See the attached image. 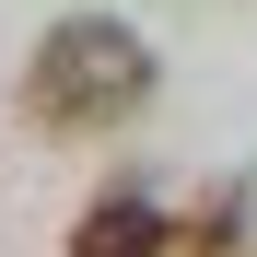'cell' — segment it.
Instances as JSON below:
<instances>
[{"label": "cell", "instance_id": "cell-1", "mask_svg": "<svg viewBox=\"0 0 257 257\" xmlns=\"http://www.w3.org/2000/svg\"><path fill=\"white\" fill-rule=\"evenodd\" d=\"M141 105H152V47L117 12H70V24L35 35V59H24V117L35 128L105 141V128H128Z\"/></svg>", "mask_w": 257, "mask_h": 257}, {"label": "cell", "instance_id": "cell-2", "mask_svg": "<svg viewBox=\"0 0 257 257\" xmlns=\"http://www.w3.org/2000/svg\"><path fill=\"white\" fill-rule=\"evenodd\" d=\"M70 257H164V210H152V187L94 199V210H82V234H70Z\"/></svg>", "mask_w": 257, "mask_h": 257}, {"label": "cell", "instance_id": "cell-3", "mask_svg": "<svg viewBox=\"0 0 257 257\" xmlns=\"http://www.w3.org/2000/svg\"><path fill=\"white\" fill-rule=\"evenodd\" d=\"M164 257H245V187H222L199 222H176V234H164Z\"/></svg>", "mask_w": 257, "mask_h": 257}]
</instances>
